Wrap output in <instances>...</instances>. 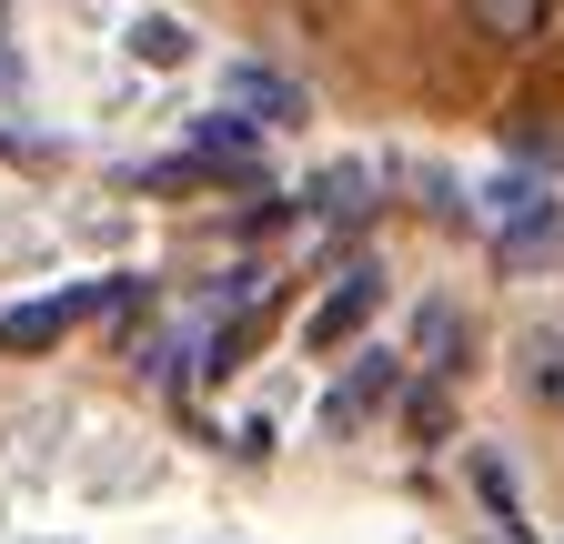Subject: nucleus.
I'll list each match as a JSON object with an SVG mask.
<instances>
[{"mask_svg": "<svg viewBox=\"0 0 564 544\" xmlns=\"http://www.w3.org/2000/svg\"><path fill=\"white\" fill-rule=\"evenodd\" d=\"M373 303H383V272H373V262H352V272H343V283H333V293L313 303V323H303V344H313V353H333V344H352V333H364V323H373Z\"/></svg>", "mask_w": 564, "mask_h": 544, "instance_id": "f257e3e1", "label": "nucleus"}, {"mask_svg": "<svg viewBox=\"0 0 564 544\" xmlns=\"http://www.w3.org/2000/svg\"><path fill=\"white\" fill-rule=\"evenodd\" d=\"M101 303H111L101 283H91V293H41V303H11V313H0V353H41V344H61L82 313H101Z\"/></svg>", "mask_w": 564, "mask_h": 544, "instance_id": "f03ea898", "label": "nucleus"}, {"mask_svg": "<svg viewBox=\"0 0 564 544\" xmlns=\"http://www.w3.org/2000/svg\"><path fill=\"white\" fill-rule=\"evenodd\" d=\"M413 353L434 363V373H454V363H464V313H454V303H423V323H413Z\"/></svg>", "mask_w": 564, "mask_h": 544, "instance_id": "0eeeda50", "label": "nucleus"}, {"mask_svg": "<svg viewBox=\"0 0 564 544\" xmlns=\"http://www.w3.org/2000/svg\"><path fill=\"white\" fill-rule=\"evenodd\" d=\"M393 383H403V363H393V353H364V373L323 393V434H352L364 414H383V403H393Z\"/></svg>", "mask_w": 564, "mask_h": 544, "instance_id": "7ed1b4c3", "label": "nucleus"}, {"mask_svg": "<svg viewBox=\"0 0 564 544\" xmlns=\"http://www.w3.org/2000/svg\"><path fill=\"white\" fill-rule=\"evenodd\" d=\"M121 51H131V61H152V72H182V61H192V31H182L172 11H141V21L121 31Z\"/></svg>", "mask_w": 564, "mask_h": 544, "instance_id": "39448f33", "label": "nucleus"}, {"mask_svg": "<svg viewBox=\"0 0 564 544\" xmlns=\"http://www.w3.org/2000/svg\"><path fill=\"white\" fill-rule=\"evenodd\" d=\"M524 383H534V403L564 414V333H534V344H524Z\"/></svg>", "mask_w": 564, "mask_h": 544, "instance_id": "6e6552de", "label": "nucleus"}, {"mask_svg": "<svg viewBox=\"0 0 564 544\" xmlns=\"http://www.w3.org/2000/svg\"><path fill=\"white\" fill-rule=\"evenodd\" d=\"M223 91H232V111H252V121H303V111H313V101H303V81L262 72V61H232Z\"/></svg>", "mask_w": 564, "mask_h": 544, "instance_id": "20e7f679", "label": "nucleus"}, {"mask_svg": "<svg viewBox=\"0 0 564 544\" xmlns=\"http://www.w3.org/2000/svg\"><path fill=\"white\" fill-rule=\"evenodd\" d=\"M464 21H474L484 41H534V31L554 21V0H464Z\"/></svg>", "mask_w": 564, "mask_h": 544, "instance_id": "423d86ee", "label": "nucleus"}]
</instances>
